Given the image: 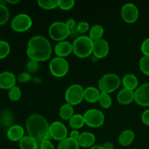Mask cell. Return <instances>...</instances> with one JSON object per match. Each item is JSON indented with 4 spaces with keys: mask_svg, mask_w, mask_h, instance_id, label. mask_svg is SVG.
Returning <instances> with one entry per match:
<instances>
[{
    "mask_svg": "<svg viewBox=\"0 0 149 149\" xmlns=\"http://www.w3.org/2000/svg\"><path fill=\"white\" fill-rule=\"evenodd\" d=\"M77 29L79 33H81V34L85 33L87 31L90 29L89 23L86 21H81L79 23H77Z\"/></svg>",
    "mask_w": 149,
    "mask_h": 149,
    "instance_id": "obj_37",
    "label": "cell"
},
{
    "mask_svg": "<svg viewBox=\"0 0 149 149\" xmlns=\"http://www.w3.org/2000/svg\"><path fill=\"white\" fill-rule=\"evenodd\" d=\"M16 77L13 73L4 71L0 74V88L10 90L15 86Z\"/></svg>",
    "mask_w": 149,
    "mask_h": 149,
    "instance_id": "obj_14",
    "label": "cell"
},
{
    "mask_svg": "<svg viewBox=\"0 0 149 149\" xmlns=\"http://www.w3.org/2000/svg\"><path fill=\"white\" fill-rule=\"evenodd\" d=\"M98 102L102 108H103V109H109L112 105L111 97L108 93H101Z\"/></svg>",
    "mask_w": 149,
    "mask_h": 149,
    "instance_id": "obj_28",
    "label": "cell"
},
{
    "mask_svg": "<svg viewBox=\"0 0 149 149\" xmlns=\"http://www.w3.org/2000/svg\"><path fill=\"white\" fill-rule=\"evenodd\" d=\"M103 149H113V144L111 142L105 143L104 145L102 146Z\"/></svg>",
    "mask_w": 149,
    "mask_h": 149,
    "instance_id": "obj_43",
    "label": "cell"
},
{
    "mask_svg": "<svg viewBox=\"0 0 149 149\" xmlns=\"http://www.w3.org/2000/svg\"><path fill=\"white\" fill-rule=\"evenodd\" d=\"M94 42L87 36H79L72 44L73 52L79 58H85L93 52Z\"/></svg>",
    "mask_w": 149,
    "mask_h": 149,
    "instance_id": "obj_3",
    "label": "cell"
},
{
    "mask_svg": "<svg viewBox=\"0 0 149 149\" xmlns=\"http://www.w3.org/2000/svg\"><path fill=\"white\" fill-rule=\"evenodd\" d=\"M135 133L131 130H126L122 132L118 138L119 143L122 146H128L134 141Z\"/></svg>",
    "mask_w": 149,
    "mask_h": 149,
    "instance_id": "obj_20",
    "label": "cell"
},
{
    "mask_svg": "<svg viewBox=\"0 0 149 149\" xmlns=\"http://www.w3.org/2000/svg\"><path fill=\"white\" fill-rule=\"evenodd\" d=\"M73 52L72 44L68 41H61L58 42L55 47V52L60 58H65Z\"/></svg>",
    "mask_w": 149,
    "mask_h": 149,
    "instance_id": "obj_15",
    "label": "cell"
},
{
    "mask_svg": "<svg viewBox=\"0 0 149 149\" xmlns=\"http://www.w3.org/2000/svg\"><path fill=\"white\" fill-rule=\"evenodd\" d=\"M121 84V79L115 74H107L100 78L98 81V89L101 93H111L117 90Z\"/></svg>",
    "mask_w": 149,
    "mask_h": 149,
    "instance_id": "obj_4",
    "label": "cell"
},
{
    "mask_svg": "<svg viewBox=\"0 0 149 149\" xmlns=\"http://www.w3.org/2000/svg\"><path fill=\"white\" fill-rule=\"evenodd\" d=\"M69 70V64L63 58H54L49 63V71L55 77L61 78L66 75Z\"/></svg>",
    "mask_w": 149,
    "mask_h": 149,
    "instance_id": "obj_8",
    "label": "cell"
},
{
    "mask_svg": "<svg viewBox=\"0 0 149 149\" xmlns=\"http://www.w3.org/2000/svg\"><path fill=\"white\" fill-rule=\"evenodd\" d=\"M31 76L29 72H23L17 76V80L20 83L29 82L31 80Z\"/></svg>",
    "mask_w": 149,
    "mask_h": 149,
    "instance_id": "obj_38",
    "label": "cell"
},
{
    "mask_svg": "<svg viewBox=\"0 0 149 149\" xmlns=\"http://www.w3.org/2000/svg\"><path fill=\"white\" fill-rule=\"evenodd\" d=\"M121 15L126 23H133L137 21L139 17V10L135 4L127 3L122 7Z\"/></svg>",
    "mask_w": 149,
    "mask_h": 149,
    "instance_id": "obj_10",
    "label": "cell"
},
{
    "mask_svg": "<svg viewBox=\"0 0 149 149\" xmlns=\"http://www.w3.org/2000/svg\"><path fill=\"white\" fill-rule=\"evenodd\" d=\"M39 68V62L33 61V60H29L26 64V69L28 70L29 73H35L38 71Z\"/></svg>",
    "mask_w": 149,
    "mask_h": 149,
    "instance_id": "obj_36",
    "label": "cell"
},
{
    "mask_svg": "<svg viewBox=\"0 0 149 149\" xmlns=\"http://www.w3.org/2000/svg\"><path fill=\"white\" fill-rule=\"evenodd\" d=\"M49 35L55 41H65L70 36V30L65 23L61 21L54 22L49 28Z\"/></svg>",
    "mask_w": 149,
    "mask_h": 149,
    "instance_id": "obj_6",
    "label": "cell"
},
{
    "mask_svg": "<svg viewBox=\"0 0 149 149\" xmlns=\"http://www.w3.org/2000/svg\"><path fill=\"white\" fill-rule=\"evenodd\" d=\"M141 52L144 56H149V37L143 42L141 45Z\"/></svg>",
    "mask_w": 149,
    "mask_h": 149,
    "instance_id": "obj_39",
    "label": "cell"
},
{
    "mask_svg": "<svg viewBox=\"0 0 149 149\" xmlns=\"http://www.w3.org/2000/svg\"><path fill=\"white\" fill-rule=\"evenodd\" d=\"M49 133L51 138L61 142L67 138L68 130L63 123L56 121L52 122L49 126Z\"/></svg>",
    "mask_w": 149,
    "mask_h": 149,
    "instance_id": "obj_11",
    "label": "cell"
},
{
    "mask_svg": "<svg viewBox=\"0 0 149 149\" xmlns=\"http://www.w3.org/2000/svg\"><path fill=\"white\" fill-rule=\"evenodd\" d=\"M20 149H37L39 144L29 135H26L19 141Z\"/></svg>",
    "mask_w": 149,
    "mask_h": 149,
    "instance_id": "obj_22",
    "label": "cell"
},
{
    "mask_svg": "<svg viewBox=\"0 0 149 149\" xmlns=\"http://www.w3.org/2000/svg\"><path fill=\"white\" fill-rule=\"evenodd\" d=\"M59 115L61 119L63 120H70L74 115L73 106L67 103L63 105L60 109Z\"/></svg>",
    "mask_w": 149,
    "mask_h": 149,
    "instance_id": "obj_24",
    "label": "cell"
},
{
    "mask_svg": "<svg viewBox=\"0 0 149 149\" xmlns=\"http://www.w3.org/2000/svg\"><path fill=\"white\" fill-rule=\"evenodd\" d=\"M79 147L77 141L67 138L59 143L58 149H79Z\"/></svg>",
    "mask_w": 149,
    "mask_h": 149,
    "instance_id": "obj_26",
    "label": "cell"
},
{
    "mask_svg": "<svg viewBox=\"0 0 149 149\" xmlns=\"http://www.w3.org/2000/svg\"><path fill=\"white\" fill-rule=\"evenodd\" d=\"M75 4L74 0H58V7L63 10H69Z\"/></svg>",
    "mask_w": 149,
    "mask_h": 149,
    "instance_id": "obj_35",
    "label": "cell"
},
{
    "mask_svg": "<svg viewBox=\"0 0 149 149\" xmlns=\"http://www.w3.org/2000/svg\"><path fill=\"white\" fill-rule=\"evenodd\" d=\"M90 149H103L102 146H94L90 148Z\"/></svg>",
    "mask_w": 149,
    "mask_h": 149,
    "instance_id": "obj_45",
    "label": "cell"
},
{
    "mask_svg": "<svg viewBox=\"0 0 149 149\" xmlns=\"http://www.w3.org/2000/svg\"><path fill=\"white\" fill-rule=\"evenodd\" d=\"M39 148L40 149H55L54 145L51 142L50 140H46L42 142L39 145Z\"/></svg>",
    "mask_w": 149,
    "mask_h": 149,
    "instance_id": "obj_40",
    "label": "cell"
},
{
    "mask_svg": "<svg viewBox=\"0 0 149 149\" xmlns=\"http://www.w3.org/2000/svg\"><path fill=\"white\" fill-rule=\"evenodd\" d=\"M21 90L17 86H14L9 90V98L12 101H17L20 100V98L21 97Z\"/></svg>",
    "mask_w": 149,
    "mask_h": 149,
    "instance_id": "obj_31",
    "label": "cell"
},
{
    "mask_svg": "<svg viewBox=\"0 0 149 149\" xmlns=\"http://www.w3.org/2000/svg\"><path fill=\"white\" fill-rule=\"evenodd\" d=\"M65 24H66L68 29L70 30V36H72V37H75V39H77V37L79 36V33L77 29V23L74 19H68V20H67V21L65 22Z\"/></svg>",
    "mask_w": 149,
    "mask_h": 149,
    "instance_id": "obj_30",
    "label": "cell"
},
{
    "mask_svg": "<svg viewBox=\"0 0 149 149\" xmlns=\"http://www.w3.org/2000/svg\"><path fill=\"white\" fill-rule=\"evenodd\" d=\"M10 52V46L8 42L0 41V59L5 58Z\"/></svg>",
    "mask_w": 149,
    "mask_h": 149,
    "instance_id": "obj_34",
    "label": "cell"
},
{
    "mask_svg": "<svg viewBox=\"0 0 149 149\" xmlns=\"http://www.w3.org/2000/svg\"><path fill=\"white\" fill-rule=\"evenodd\" d=\"M79 145L82 148H91L95 142V136L90 132H84L80 134L78 140Z\"/></svg>",
    "mask_w": 149,
    "mask_h": 149,
    "instance_id": "obj_17",
    "label": "cell"
},
{
    "mask_svg": "<svg viewBox=\"0 0 149 149\" xmlns=\"http://www.w3.org/2000/svg\"><path fill=\"white\" fill-rule=\"evenodd\" d=\"M135 101L139 106H149V83L142 84L135 90Z\"/></svg>",
    "mask_w": 149,
    "mask_h": 149,
    "instance_id": "obj_12",
    "label": "cell"
},
{
    "mask_svg": "<svg viewBox=\"0 0 149 149\" xmlns=\"http://www.w3.org/2000/svg\"><path fill=\"white\" fill-rule=\"evenodd\" d=\"M52 52V48L50 42L40 35L33 36L28 42L26 53L30 60L37 62L47 61L50 58Z\"/></svg>",
    "mask_w": 149,
    "mask_h": 149,
    "instance_id": "obj_2",
    "label": "cell"
},
{
    "mask_svg": "<svg viewBox=\"0 0 149 149\" xmlns=\"http://www.w3.org/2000/svg\"><path fill=\"white\" fill-rule=\"evenodd\" d=\"M141 71L146 75L149 76V56H143L139 62Z\"/></svg>",
    "mask_w": 149,
    "mask_h": 149,
    "instance_id": "obj_33",
    "label": "cell"
},
{
    "mask_svg": "<svg viewBox=\"0 0 149 149\" xmlns=\"http://www.w3.org/2000/svg\"><path fill=\"white\" fill-rule=\"evenodd\" d=\"M26 130L29 136L33 138L39 145L46 140H50L49 126L47 120L37 113L31 115L26 121Z\"/></svg>",
    "mask_w": 149,
    "mask_h": 149,
    "instance_id": "obj_1",
    "label": "cell"
},
{
    "mask_svg": "<svg viewBox=\"0 0 149 149\" xmlns=\"http://www.w3.org/2000/svg\"><path fill=\"white\" fill-rule=\"evenodd\" d=\"M101 92L95 87H88L84 90V100L91 103H96L99 100Z\"/></svg>",
    "mask_w": 149,
    "mask_h": 149,
    "instance_id": "obj_19",
    "label": "cell"
},
{
    "mask_svg": "<svg viewBox=\"0 0 149 149\" xmlns=\"http://www.w3.org/2000/svg\"><path fill=\"white\" fill-rule=\"evenodd\" d=\"M37 3L41 8L45 10H53L58 7V0H39Z\"/></svg>",
    "mask_w": 149,
    "mask_h": 149,
    "instance_id": "obj_29",
    "label": "cell"
},
{
    "mask_svg": "<svg viewBox=\"0 0 149 149\" xmlns=\"http://www.w3.org/2000/svg\"><path fill=\"white\" fill-rule=\"evenodd\" d=\"M83 116H84L85 124L90 127H100L105 122L104 114L101 111L98 109H89Z\"/></svg>",
    "mask_w": 149,
    "mask_h": 149,
    "instance_id": "obj_7",
    "label": "cell"
},
{
    "mask_svg": "<svg viewBox=\"0 0 149 149\" xmlns=\"http://www.w3.org/2000/svg\"><path fill=\"white\" fill-rule=\"evenodd\" d=\"M67 103L71 106H77L84 99V90L80 84H74L67 89L65 94Z\"/></svg>",
    "mask_w": 149,
    "mask_h": 149,
    "instance_id": "obj_5",
    "label": "cell"
},
{
    "mask_svg": "<svg viewBox=\"0 0 149 149\" xmlns=\"http://www.w3.org/2000/svg\"><path fill=\"white\" fill-rule=\"evenodd\" d=\"M79 135H80V133L77 130H73L71 132V133H70L69 138L73 140H75V141H77L79 137Z\"/></svg>",
    "mask_w": 149,
    "mask_h": 149,
    "instance_id": "obj_42",
    "label": "cell"
},
{
    "mask_svg": "<svg viewBox=\"0 0 149 149\" xmlns=\"http://www.w3.org/2000/svg\"><path fill=\"white\" fill-rule=\"evenodd\" d=\"M7 138L11 141H20L24 135V129L20 125H13L7 130Z\"/></svg>",
    "mask_w": 149,
    "mask_h": 149,
    "instance_id": "obj_18",
    "label": "cell"
},
{
    "mask_svg": "<svg viewBox=\"0 0 149 149\" xmlns=\"http://www.w3.org/2000/svg\"><path fill=\"white\" fill-rule=\"evenodd\" d=\"M122 84H123L124 88L134 91L138 88V80L134 74H127L122 79Z\"/></svg>",
    "mask_w": 149,
    "mask_h": 149,
    "instance_id": "obj_21",
    "label": "cell"
},
{
    "mask_svg": "<svg viewBox=\"0 0 149 149\" xmlns=\"http://www.w3.org/2000/svg\"><path fill=\"white\" fill-rule=\"evenodd\" d=\"M141 120H142L143 123L146 125H148L149 126V109H147L143 113H142L141 116Z\"/></svg>",
    "mask_w": 149,
    "mask_h": 149,
    "instance_id": "obj_41",
    "label": "cell"
},
{
    "mask_svg": "<svg viewBox=\"0 0 149 149\" xmlns=\"http://www.w3.org/2000/svg\"><path fill=\"white\" fill-rule=\"evenodd\" d=\"M7 2L10 3V4H17V3L20 2V1H19V0H15V1H10V0H7Z\"/></svg>",
    "mask_w": 149,
    "mask_h": 149,
    "instance_id": "obj_44",
    "label": "cell"
},
{
    "mask_svg": "<svg viewBox=\"0 0 149 149\" xmlns=\"http://www.w3.org/2000/svg\"><path fill=\"white\" fill-rule=\"evenodd\" d=\"M104 34V29L102 26L98 24L94 25L90 29V36L89 37L95 42L98 39H103V36Z\"/></svg>",
    "mask_w": 149,
    "mask_h": 149,
    "instance_id": "obj_23",
    "label": "cell"
},
{
    "mask_svg": "<svg viewBox=\"0 0 149 149\" xmlns=\"http://www.w3.org/2000/svg\"><path fill=\"white\" fill-rule=\"evenodd\" d=\"M116 98H117V101L120 104H130L133 100H135V91L123 88L119 92Z\"/></svg>",
    "mask_w": 149,
    "mask_h": 149,
    "instance_id": "obj_16",
    "label": "cell"
},
{
    "mask_svg": "<svg viewBox=\"0 0 149 149\" xmlns=\"http://www.w3.org/2000/svg\"><path fill=\"white\" fill-rule=\"evenodd\" d=\"M109 52V45L107 41L100 39L94 42L93 45V55L97 59L105 58Z\"/></svg>",
    "mask_w": 149,
    "mask_h": 149,
    "instance_id": "obj_13",
    "label": "cell"
},
{
    "mask_svg": "<svg viewBox=\"0 0 149 149\" xmlns=\"http://www.w3.org/2000/svg\"><path fill=\"white\" fill-rule=\"evenodd\" d=\"M84 124H85V122H84V116L79 113L74 114L69 120V125L71 127L77 130L82 127Z\"/></svg>",
    "mask_w": 149,
    "mask_h": 149,
    "instance_id": "obj_25",
    "label": "cell"
},
{
    "mask_svg": "<svg viewBox=\"0 0 149 149\" xmlns=\"http://www.w3.org/2000/svg\"><path fill=\"white\" fill-rule=\"evenodd\" d=\"M32 26V19L27 14H19L13 19L11 27L17 32H24Z\"/></svg>",
    "mask_w": 149,
    "mask_h": 149,
    "instance_id": "obj_9",
    "label": "cell"
},
{
    "mask_svg": "<svg viewBox=\"0 0 149 149\" xmlns=\"http://www.w3.org/2000/svg\"><path fill=\"white\" fill-rule=\"evenodd\" d=\"M9 18H10V12L8 8L4 4H0V26L5 24L8 21Z\"/></svg>",
    "mask_w": 149,
    "mask_h": 149,
    "instance_id": "obj_32",
    "label": "cell"
},
{
    "mask_svg": "<svg viewBox=\"0 0 149 149\" xmlns=\"http://www.w3.org/2000/svg\"><path fill=\"white\" fill-rule=\"evenodd\" d=\"M1 119L2 124L5 127H12L14 121V117H13V113L9 110H4L1 113Z\"/></svg>",
    "mask_w": 149,
    "mask_h": 149,
    "instance_id": "obj_27",
    "label": "cell"
}]
</instances>
